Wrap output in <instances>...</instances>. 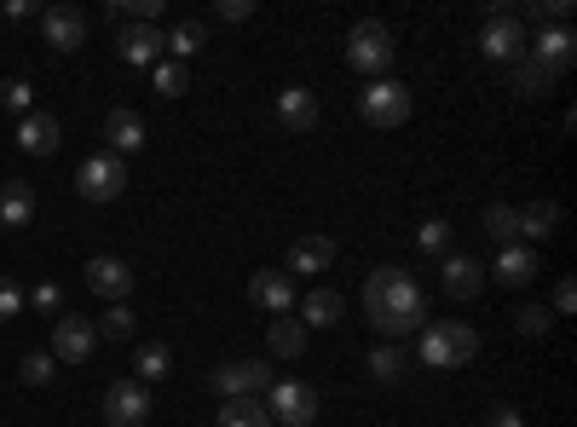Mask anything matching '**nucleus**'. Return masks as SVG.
I'll return each instance as SVG.
<instances>
[{"instance_id":"f257e3e1","label":"nucleus","mask_w":577,"mask_h":427,"mask_svg":"<svg viewBox=\"0 0 577 427\" xmlns=\"http://www.w3.org/2000/svg\"><path fill=\"white\" fill-rule=\"evenodd\" d=\"M358 300H364L369 330H376L381 341H393V347L410 330H422V323H427V295L416 289V277L399 272V266H376V272H369Z\"/></svg>"},{"instance_id":"f03ea898","label":"nucleus","mask_w":577,"mask_h":427,"mask_svg":"<svg viewBox=\"0 0 577 427\" xmlns=\"http://www.w3.org/2000/svg\"><path fill=\"white\" fill-rule=\"evenodd\" d=\"M416 353L427 370H462V364H473V353H480V330L473 323H422V341Z\"/></svg>"},{"instance_id":"7ed1b4c3","label":"nucleus","mask_w":577,"mask_h":427,"mask_svg":"<svg viewBox=\"0 0 577 427\" xmlns=\"http://www.w3.org/2000/svg\"><path fill=\"white\" fill-rule=\"evenodd\" d=\"M393 58H399L393 29H387L381 17H358L353 35H346V64H353L358 75H369V81H381L387 70H393Z\"/></svg>"},{"instance_id":"20e7f679","label":"nucleus","mask_w":577,"mask_h":427,"mask_svg":"<svg viewBox=\"0 0 577 427\" xmlns=\"http://www.w3.org/2000/svg\"><path fill=\"white\" fill-rule=\"evenodd\" d=\"M410 110H416V98H410V87L404 81H393V75H381V81H369V87L358 93V116L369 121V128H404L410 121Z\"/></svg>"},{"instance_id":"39448f33","label":"nucleus","mask_w":577,"mask_h":427,"mask_svg":"<svg viewBox=\"0 0 577 427\" xmlns=\"http://www.w3.org/2000/svg\"><path fill=\"white\" fill-rule=\"evenodd\" d=\"M75 191H81V202H116L121 191H128V162L121 156H87L75 168Z\"/></svg>"},{"instance_id":"423d86ee","label":"nucleus","mask_w":577,"mask_h":427,"mask_svg":"<svg viewBox=\"0 0 577 427\" xmlns=\"http://www.w3.org/2000/svg\"><path fill=\"white\" fill-rule=\"evenodd\" d=\"M209 388L220 399H266L272 370H266V358H237V364H220V370L209 376Z\"/></svg>"},{"instance_id":"0eeeda50","label":"nucleus","mask_w":577,"mask_h":427,"mask_svg":"<svg viewBox=\"0 0 577 427\" xmlns=\"http://www.w3.org/2000/svg\"><path fill=\"white\" fill-rule=\"evenodd\" d=\"M266 416L283 422V427H313L318 393L306 388V381H272V388H266Z\"/></svg>"},{"instance_id":"6e6552de","label":"nucleus","mask_w":577,"mask_h":427,"mask_svg":"<svg viewBox=\"0 0 577 427\" xmlns=\"http://www.w3.org/2000/svg\"><path fill=\"white\" fill-rule=\"evenodd\" d=\"M105 422L110 427H144V422H151V388L133 381V376L110 381V388H105Z\"/></svg>"},{"instance_id":"1a4fd4ad","label":"nucleus","mask_w":577,"mask_h":427,"mask_svg":"<svg viewBox=\"0 0 577 427\" xmlns=\"http://www.w3.org/2000/svg\"><path fill=\"white\" fill-rule=\"evenodd\" d=\"M526 47H531L526 58L543 75H566L577 64V35H572V24H549V29H538V40H526Z\"/></svg>"},{"instance_id":"9d476101","label":"nucleus","mask_w":577,"mask_h":427,"mask_svg":"<svg viewBox=\"0 0 577 427\" xmlns=\"http://www.w3.org/2000/svg\"><path fill=\"white\" fill-rule=\"evenodd\" d=\"M81 283H87L93 295H105L110 307H121L133 289V272H128V260H116V254H93L87 266H81Z\"/></svg>"},{"instance_id":"9b49d317","label":"nucleus","mask_w":577,"mask_h":427,"mask_svg":"<svg viewBox=\"0 0 577 427\" xmlns=\"http://www.w3.org/2000/svg\"><path fill=\"white\" fill-rule=\"evenodd\" d=\"M93 347H98V330L87 318H52V358L58 364H87L93 358Z\"/></svg>"},{"instance_id":"f8f14e48","label":"nucleus","mask_w":577,"mask_h":427,"mask_svg":"<svg viewBox=\"0 0 577 427\" xmlns=\"http://www.w3.org/2000/svg\"><path fill=\"white\" fill-rule=\"evenodd\" d=\"M480 52L491 58V64H520V58H526V29H520V17H485Z\"/></svg>"},{"instance_id":"ddd939ff","label":"nucleus","mask_w":577,"mask_h":427,"mask_svg":"<svg viewBox=\"0 0 577 427\" xmlns=\"http://www.w3.org/2000/svg\"><path fill=\"white\" fill-rule=\"evenodd\" d=\"M40 35H47L52 52H75V47H87V17L75 7H47L40 12Z\"/></svg>"},{"instance_id":"4468645a","label":"nucleus","mask_w":577,"mask_h":427,"mask_svg":"<svg viewBox=\"0 0 577 427\" xmlns=\"http://www.w3.org/2000/svg\"><path fill=\"white\" fill-rule=\"evenodd\" d=\"M439 277H445V295L450 300H480L485 295V266L473 254H445L439 260Z\"/></svg>"},{"instance_id":"2eb2a0df","label":"nucleus","mask_w":577,"mask_h":427,"mask_svg":"<svg viewBox=\"0 0 577 427\" xmlns=\"http://www.w3.org/2000/svg\"><path fill=\"white\" fill-rule=\"evenodd\" d=\"M278 121H283V133H313L318 128V93L301 87V81H288L278 93Z\"/></svg>"},{"instance_id":"dca6fc26","label":"nucleus","mask_w":577,"mask_h":427,"mask_svg":"<svg viewBox=\"0 0 577 427\" xmlns=\"http://www.w3.org/2000/svg\"><path fill=\"white\" fill-rule=\"evenodd\" d=\"M249 300L260 312H272V318H288V307H295V277L288 272H255L249 277Z\"/></svg>"},{"instance_id":"f3484780","label":"nucleus","mask_w":577,"mask_h":427,"mask_svg":"<svg viewBox=\"0 0 577 427\" xmlns=\"http://www.w3.org/2000/svg\"><path fill=\"white\" fill-rule=\"evenodd\" d=\"M335 266V242L329 237H295L288 242V277H318V272H329Z\"/></svg>"},{"instance_id":"a211bd4d","label":"nucleus","mask_w":577,"mask_h":427,"mask_svg":"<svg viewBox=\"0 0 577 427\" xmlns=\"http://www.w3.org/2000/svg\"><path fill=\"white\" fill-rule=\"evenodd\" d=\"M58 145H64V128H58V116L30 110L24 121H17V151H30V156H52Z\"/></svg>"},{"instance_id":"6ab92c4d","label":"nucleus","mask_w":577,"mask_h":427,"mask_svg":"<svg viewBox=\"0 0 577 427\" xmlns=\"http://www.w3.org/2000/svg\"><path fill=\"white\" fill-rule=\"evenodd\" d=\"M485 277L508 283V289H526V283L538 277V249H526V242H508V249H497V266H491Z\"/></svg>"},{"instance_id":"aec40b11","label":"nucleus","mask_w":577,"mask_h":427,"mask_svg":"<svg viewBox=\"0 0 577 427\" xmlns=\"http://www.w3.org/2000/svg\"><path fill=\"white\" fill-rule=\"evenodd\" d=\"M116 47L128 64H162V29L156 24H121Z\"/></svg>"},{"instance_id":"412c9836","label":"nucleus","mask_w":577,"mask_h":427,"mask_svg":"<svg viewBox=\"0 0 577 427\" xmlns=\"http://www.w3.org/2000/svg\"><path fill=\"white\" fill-rule=\"evenodd\" d=\"M554 232H561V202H549V197L526 202V209H520V242H526V249H531V242H549Z\"/></svg>"},{"instance_id":"4be33fe9","label":"nucleus","mask_w":577,"mask_h":427,"mask_svg":"<svg viewBox=\"0 0 577 427\" xmlns=\"http://www.w3.org/2000/svg\"><path fill=\"white\" fill-rule=\"evenodd\" d=\"M341 318H346V295L341 289H313L301 300V323H306V330H335Z\"/></svg>"},{"instance_id":"5701e85b","label":"nucleus","mask_w":577,"mask_h":427,"mask_svg":"<svg viewBox=\"0 0 577 427\" xmlns=\"http://www.w3.org/2000/svg\"><path fill=\"white\" fill-rule=\"evenodd\" d=\"M35 220V186H24V179H7L0 186V226L7 232H24Z\"/></svg>"},{"instance_id":"b1692460","label":"nucleus","mask_w":577,"mask_h":427,"mask_svg":"<svg viewBox=\"0 0 577 427\" xmlns=\"http://www.w3.org/2000/svg\"><path fill=\"white\" fill-rule=\"evenodd\" d=\"M202 40H209V24L202 17H179L174 29H162V52H174V64H185L191 52H202Z\"/></svg>"},{"instance_id":"393cba45","label":"nucleus","mask_w":577,"mask_h":427,"mask_svg":"<svg viewBox=\"0 0 577 427\" xmlns=\"http://www.w3.org/2000/svg\"><path fill=\"white\" fill-rule=\"evenodd\" d=\"M266 353L272 358H301L306 353V323L301 318H272L266 323Z\"/></svg>"},{"instance_id":"a878e982","label":"nucleus","mask_w":577,"mask_h":427,"mask_svg":"<svg viewBox=\"0 0 577 427\" xmlns=\"http://www.w3.org/2000/svg\"><path fill=\"white\" fill-rule=\"evenodd\" d=\"M105 139H110V156H121V151H144V121L133 116V110H110L105 116Z\"/></svg>"},{"instance_id":"bb28decb","label":"nucleus","mask_w":577,"mask_h":427,"mask_svg":"<svg viewBox=\"0 0 577 427\" xmlns=\"http://www.w3.org/2000/svg\"><path fill=\"white\" fill-rule=\"evenodd\" d=\"M485 237L497 242V249H508V242H520V209H508V202H491V209L480 214Z\"/></svg>"},{"instance_id":"cd10ccee","label":"nucleus","mask_w":577,"mask_h":427,"mask_svg":"<svg viewBox=\"0 0 577 427\" xmlns=\"http://www.w3.org/2000/svg\"><path fill=\"white\" fill-rule=\"evenodd\" d=\"M214 427H272V416H266V399H220Z\"/></svg>"},{"instance_id":"c85d7f7f","label":"nucleus","mask_w":577,"mask_h":427,"mask_svg":"<svg viewBox=\"0 0 577 427\" xmlns=\"http://www.w3.org/2000/svg\"><path fill=\"white\" fill-rule=\"evenodd\" d=\"M369 376H376V381H404L410 376V353L404 347H393V341H381V347H369Z\"/></svg>"},{"instance_id":"c756f323","label":"nucleus","mask_w":577,"mask_h":427,"mask_svg":"<svg viewBox=\"0 0 577 427\" xmlns=\"http://www.w3.org/2000/svg\"><path fill=\"white\" fill-rule=\"evenodd\" d=\"M174 370V353L162 347V341H144V347L133 353V381H144V388H151V381H162Z\"/></svg>"},{"instance_id":"7c9ffc66","label":"nucleus","mask_w":577,"mask_h":427,"mask_svg":"<svg viewBox=\"0 0 577 427\" xmlns=\"http://www.w3.org/2000/svg\"><path fill=\"white\" fill-rule=\"evenodd\" d=\"M549 87H554V75H543L538 64H531V58L508 64V93H514V98H543Z\"/></svg>"},{"instance_id":"2f4dec72","label":"nucleus","mask_w":577,"mask_h":427,"mask_svg":"<svg viewBox=\"0 0 577 427\" xmlns=\"http://www.w3.org/2000/svg\"><path fill=\"white\" fill-rule=\"evenodd\" d=\"M93 330H98V341H133V330H139V318H133V307H128V300H121V307H110L105 318H98V323H93Z\"/></svg>"},{"instance_id":"473e14b6","label":"nucleus","mask_w":577,"mask_h":427,"mask_svg":"<svg viewBox=\"0 0 577 427\" xmlns=\"http://www.w3.org/2000/svg\"><path fill=\"white\" fill-rule=\"evenodd\" d=\"M416 249L433 254V260H445L450 254V220H422V226H416Z\"/></svg>"},{"instance_id":"72a5a7b5","label":"nucleus","mask_w":577,"mask_h":427,"mask_svg":"<svg viewBox=\"0 0 577 427\" xmlns=\"http://www.w3.org/2000/svg\"><path fill=\"white\" fill-rule=\"evenodd\" d=\"M514 330H520L526 341H543L554 330V312L549 307H514Z\"/></svg>"},{"instance_id":"f704fd0d","label":"nucleus","mask_w":577,"mask_h":427,"mask_svg":"<svg viewBox=\"0 0 577 427\" xmlns=\"http://www.w3.org/2000/svg\"><path fill=\"white\" fill-rule=\"evenodd\" d=\"M24 307H35L40 318H64V289H58V283H35L24 295Z\"/></svg>"},{"instance_id":"c9c22d12","label":"nucleus","mask_w":577,"mask_h":427,"mask_svg":"<svg viewBox=\"0 0 577 427\" xmlns=\"http://www.w3.org/2000/svg\"><path fill=\"white\" fill-rule=\"evenodd\" d=\"M17 376H24L30 388H47V381L58 376V358H52V353H24V364H17Z\"/></svg>"},{"instance_id":"e433bc0d","label":"nucleus","mask_w":577,"mask_h":427,"mask_svg":"<svg viewBox=\"0 0 577 427\" xmlns=\"http://www.w3.org/2000/svg\"><path fill=\"white\" fill-rule=\"evenodd\" d=\"M526 17H531L538 29H549V24H566V17H572V0H531V7H526Z\"/></svg>"},{"instance_id":"4c0bfd02","label":"nucleus","mask_w":577,"mask_h":427,"mask_svg":"<svg viewBox=\"0 0 577 427\" xmlns=\"http://www.w3.org/2000/svg\"><path fill=\"white\" fill-rule=\"evenodd\" d=\"M156 93H162V98L191 93V75H185V64H174V58H168V64H156Z\"/></svg>"},{"instance_id":"58836bf2","label":"nucleus","mask_w":577,"mask_h":427,"mask_svg":"<svg viewBox=\"0 0 577 427\" xmlns=\"http://www.w3.org/2000/svg\"><path fill=\"white\" fill-rule=\"evenodd\" d=\"M0 105H7V110H17V116H30L35 110V87H30V81H7V87H0Z\"/></svg>"},{"instance_id":"ea45409f","label":"nucleus","mask_w":577,"mask_h":427,"mask_svg":"<svg viewBox=\"0 0 577 427\" xmlns=\"http://www.w3.org/2000/svg\"><path fill=\"white\" fill-rule=\"evenodd\" d=\"M24 312V289H17V277H0V323H12Z\"/></svg>"},{"instance_id":"a19ab883","label":"nucleus","mask_w":577,"mask_h":427,"mask_svg":"<svg viewBox=\"0 0 577 427\" xmlns=\"http://www.w3.org/2000/svg\"><path fill=\"white\" fill-rule=\"evenodd\" d=\"M214 17H220V24H249V17H255V0H220Z\"/></svg>"},{"instance_id":"79ce46f5","label":"nucleus","mask_w":577,"mask_h":427,"mask_svg":"<svg viewBox=\"0 0 577 427\" xmlns=\"http://www.w3.org/2000/svg\"><path fill=\"white\" fill-rule=\"evenodd\" d=\"M572 307H577V283H572V277H561V283H554V307H549V312H561V318H566Z\"/></svg>"},{"instance_id":"37998d69","label":"nucleus","mask_w":577,"mask_h":427,"mask_svg":"<svg viewBox=\"0 0 577 427\" xmlns=\"http://www.w3.org/2000/svg\"><path fill=\"white\" fill-rule=\"evenodd\" d=\"M485 427H526L520 422V411H514V404H497V411H491V422Z\"/></svg>"}]
</instances>
